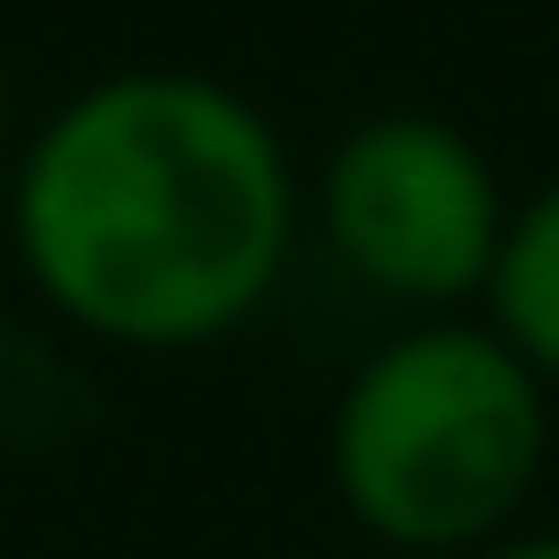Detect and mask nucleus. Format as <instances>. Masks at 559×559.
Segmentation results:
<instances>
[{"label":"nucleus","instance_id":"nucleus-1","mask_svg":"<svg viewBox=\"0 0 559 559\" xmlns=\"http://www.w3.org/2000/svg\"><path fill=\"white\" fill-rule=\"evenodd\" d=\"M10 242L66 326L131 355H197L280 289L299 178L234 84L131 66L47 112L10 178Z\"/></svg>","mask_w":559,"mask_h":559},{"label":"nucleus","instance_id":"nucleus-2","mask_svg":"<svg viewBox=\"0 0 559 559\" xmlns=\"http://www.w3.org/2000/svg\"><path fill=\"white\" fill-rule=\"evenodd\" d=\"M550 457V382L476 318H419L345 373L326 485L364 540L466 559L513 540Z\"/></svg>","mask_w":559,"mask_h":559},{"label":"nucleus","instance_id":"nucleus-3","mask_svg":"<svg viewBox=\"0 0 559 559\" xmlns=\"http://www.w3.org/2000/svg\"><path fill=\"white\" fill-rule=\"evenodd\" d=\"M326 252L401 308H466L495 289L513 205L476 140L439 112H373L318 168Z\"/></svg>","mask_w":559,"mask_h":559},{"label":"nucleus","instance_id":"nucleus-4","mask_svg":"<svg viewBox=\"0 0 559 559\" xmlns=\"http://www.w3.org/2000/svg\"><path fill=\"white\" fill-rule=\"evenodd\" d=\"M485 326H495L540 382H559V178L513 205L495 289H485Z\"/></svg>","mask_w":559,"mask_h":559},{"label":"nucleus","instance_id":"nucleus-5","mask_svg":"<svg viewBox=\"0 0 559 559\" xmlns=\"http://www.w3.org/2000/svg\"><path fill=\"white\" fill-rule=\"evenodd\" d=\"M485 559H559V532H513V540H495Z\"/></svg>","mask_w":559,"mask_h":559}]
</instances>
